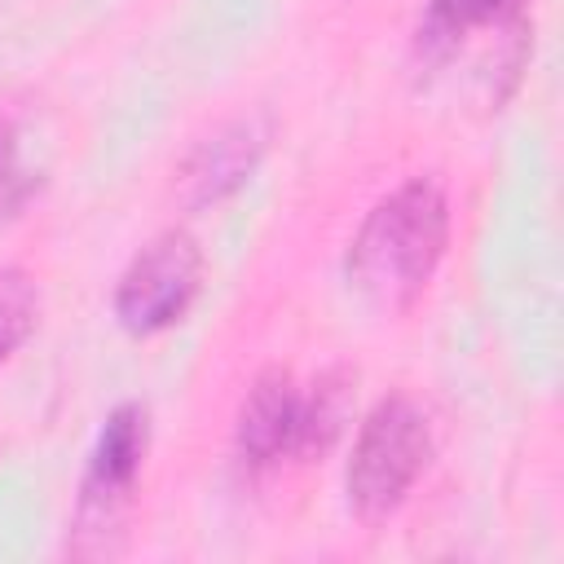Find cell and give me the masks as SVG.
<instances>
[{"label":"cell","mask_w":564,"mask_h":564,"mask_svg":"<svg viewBox=\"0 0 564 564\" xmlns=\"http://www.w3.org/2000/svg\"><path fill=\"white\" fill-rule=\"evenodd\" d=\"M269 137H273V123L260 110H247V115H234V119L216 123L181 159V167H176V198L189 212L225 203L229 194H238L251 181V172L260 167V159L269 150Z\"/></svg>","instance_id":"5b68a950"},{"label":"cell","mask_w":564,"mask_h":564,"mask_svg":"<svg viewBox=\"0 0 564 564\" xmlns=\"http://www.w3.org/2000/svg\"><path fill=\"white\" fill-rule=\"evenodd\" d=\"M295 432H300V383L286 366H269L251 379V388L238 401L234 445L242 463L273 467L278 458L295 454Z\"/></svg>","instance_id":"8992f818"},{"label":"cell","mask_w":564,"mask_h":564,"mask_svg":"<svg viewBox=\"0 0 564 564\" xmlns=\"http://www.w3.org/2000/svg\"><path fill=\"white\" fill-rule=\"evenodd\" d=\"M40 317V286L26 269L0 264V366L22 348Z\"/></svg>","instance_id":"9c48e42d"},{"label":"cell","mask_w":564,"mask_h":564,"mask_svg":"<svg viewBox=\"0 0 564 564\" xmlns=\"http://www.w3.org/2000/svg\"><path fill=\"white\" fill-rule=\"evenodd\" d=\"M511 18H520V0H427L419 22V53L427 62H445L467 35H476L480 26H502Z\"/></svg>","instance_id":"ba28073f"},{"label":"cell","mask_w":564,"mask_h":564,"mask_svg":"<svg viewBox=\"0 0 564 564\" xmlns=\"http://www.w3.org/2000/svg\"><path fill=\"white\" fill-rule=\"evenodd\" d=\"M35 185H40V176H31V167L22 163L13 123H0V225L22 212V203L35 194Z\"/></svg>","instance_id":"30bf717a"},{"label":"cell","mask_w":564,"mask_h":564,"mask_svg":"<svg viewBox=\"0 0 564 564\" xmlns=\"http://www.w3.org/2000/svg\"><path fill=\"white\" fill-rule=\"evenodd\" d=\"M427 458H432V423H427L423 405L405 392L379 397L366 410V419L352 436L348 467H344L348 511L361 524L392 520L405 507L419 476L427 471Z\"/></svg>","instance_id":"7a4b0ae2"},{"label":"cell","mask_w":564,"mask_h":564,"mask_svg":"<svg viewBox=\"0 0 564 564\" xmlns=\"http://www.w3.org/2000/svg\"><path fill=\"white\" fill-rule=\"evenodd\" d=\"M145 449H150V410L141 401H119L106 414L79 476L70 542H66L70 555L101 560L119 551L123 524L137 498V480L145 467Z\"/></svg>","instance_id":"3957f363"},{"label":"cell","mask_w":564,"mask_h":564,"mask_svg":"<svg viewBox=\"0 0 564 564\" xmlns=\"http://www.w3.org/2000/svg\"><path fill=\"white\" fill-rule=\"evenodd\" d=\"M352 388H357V375L348 366H330L308 388H300L295 458H322L344 436L348 414H352Z\"/></svg>","instance_id":"52a82bcc"},{"label":"cell","mask_w":564,"mask_h":564,"mask_svg":"<svg viewBox=\"0 0 564 564\" xmlns=\"http://www.w3.org/2000/svg\"><path fill=\"white\" fill-rule=\"evenodd\" d=\"M203 286V247L189 229L172 225L154 234L115 282V322L145 339L176 326Z\"/></svg>","instance_id":"277c9868"},{"label":"cell","mask_w":564,"mask_h":564,"mask_svg":"<svg viewBox=\"0 0 564 564\" xmlns=\"http://www.w3.org/2000/svg\"><path fill=\"white\" fill-rule=\"evenodd\" d=\"M449 247V198L432 176H410L388 189L357 225L344 278L348 291L375 313H405L432 282Z\"/></svg>","instance_id":"6da1fadb"}]
</instances>
